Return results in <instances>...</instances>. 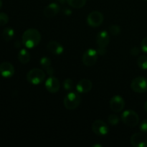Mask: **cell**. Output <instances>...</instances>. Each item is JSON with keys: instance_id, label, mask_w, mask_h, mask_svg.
I'll return each instance as SVG.
<instances>
[{"instance_id": "1", "label": "cell", "mask_w": 147, "mask_h": 147, "mask_svg": "<svg viewBox=\"0 0 147 147\" xmlns=\"http://www.w3.org/2000/svg\"><path fill=\"white\" fill-rule=\"evenodd\" d=\"M41 41L40 32L34 28H30L24 32L22 37V43L27 48L32 49L37 47Z\"/></svg>"}, {"instance_id": "2", "label": "cell", "mask_w": 147, "mask_h": 147, "mask_svg": "<svg viewBox=\"0 0 147 147\" xmlns=\"http://www.w3.org/2000/svg\"><path fill=\"white\" fill-rule=\"evenodd\" d=\"M110 41L109 34L106 30H102L98 33L96 36V44L98 45L97 53L99 55L103 56L106 53V47Z\"/></svg>"}, {"instance_id": "3", "label": "cell", "mask_w": 147, "mask_h": 147, "mask_svg": "<svg viewBox=\"0 0 147 147\" xmlns=\"http://www.w3.org/2000/svg\"><path fill=\"white\" fill-rule=\"evenodd\" d=\"M81 97L76 92L70 91L64 98L63 104L67 110H74L77 109L81 103Z\"/></svg>"}, {"instance_id": "4", "label": "cell", "mask_w": 147, "mask_h": 147, "mask_svg": "<svg viewBox=\"0 0 147 147\" xmlns=\"http://www.w3.org/2000/svg\"><path fill=\"white\" fill-rule=\"evenodd\" d=\"M26 78L30 84L37 86L45 80L46 74L42 69L33 68L27 73Z\"/></svg>"}, {"instance_id": "5", "label": "cell", "mask_w": 147, "mask_h": 147, "mask_svg": "<svg viewBox=\"0 0 147 147\" xmlns=\"http://www.w3.org/2000/svg\"><path fill=\"white\" fill-rule=\"evenodd\" d=\"M121 119L122 122L129 127H134L139 124V116L137 113L133 110H126L123 111Z\"/></svg>"}, {"instance_id": "6", "label": "cell", "mask_w": 147, "mask_h": 147, "mask_svg": "<svg viewBox=\"0 0 147 147\" xmlns=\"http://www.w3.org/2000/svg\"><path fill=\"white\" fill-rule=\"evenodd\" d=\"M131 88L135 93H145L147 91V79L141 76L135 78L131 83Z\"/></svg>"}, {"instance_id": "7", "label": "cell", "mask_w": 147, "mask_h": 147, "mask_svg": "<svg viewBox=\"0 0 147 147\" xmlns=\"http://www.w3.org/2000/svg\"><path fill=\"white\" fill-rule=\"evenodd\" d=\"M98 53L94 49H88L84 52L82 57L83 63L87 67H91L94 65L98 60Z\"/></svg>"}, {"instance_id": "8", "label": "cell", "mask_w": 147, "mask_h": 147, "mask_svg": "<svg viewBox=\"0 0 147 147\" xmlns=\"http://www.w3.org/2000/svg\"><path fill=\"white\" fill-rule=\"evenodd\" d=\"M92 131L96 135L99 136H104L109 132V126L103 121L98 119L93 123L91 126Z\"/></svg>"}, {"instance_id": "9", "label": "cell", "mask_w": 147, "mask_h": 147, "mask_svg": "<svg viewBox=\"0 0 147 147\" xmlns=\"http://www.w3.org/2000/svg\"><path fill=\"white\" fill-rule=\"evenodd\" d=\"M103 15L101 12L94 11L90 12L87 17V23L90 27H100L103 22Z\"/></svg>"}, {"instance_id": "10", "label": "cell", "mask_w": 147, "mask_h": 147, "mask_svg": "<svg viewBox=\"0 0 147 147\" xmlns=\"http://www.w3.org/2000/svg\"><path fill=\"white\" fill-rule=\"evenodd\" d=\"M130 143L134 147H147V136L144 133H135L131 136Z\"/></svg>"}, {"instance_id": "11", "label": "cell", "mask_w": 147, "mask_h": 147, "mask_svg": "<svg viewBox=\"0 0 147 147\" xmlns=\"http://www.w3.org/2000/svg\"><path fill=\"white\" fill-rule=\"evenodd\" d=\"M110 108L115 113H119L123 111L125 107L124 99L121 96L116 95L113 96L110 100Z\"/></svg>"}, {"instance_id": "12", "label": "cell", "mask_w": 147, "mask_h": 147, "mask_svg": "<svg viewBox=\"0 0 147 147\" xmlns=\"http://www.w3.org/2000/svg\"><path fill=\"white\" fill-rule=\"evenodd\" d=\"M45 86L46 90L48 92L51 93H55L60 90V83L58 79L51 76L46 80Z\"/></svg>"}, {"instance_id": "13", "label": "cell", "mask_w": 147, "mask_h": 147, "mask_svg": "<svg viewBox=\"0 0 147 147\" xmlns=\"http://www.w3.org/2000/svg\"><path fill=\"white\" fill-rule=\"evenodd\" d=\"M14 66L9 62H3L0 63V74L4 78H10L14 74Z\"/></svg>"}, {"instance_id": "14", "label": "cell", "mask_w": 147, "mask_h": 147, "mask_svg": "<svg viewBox=\"0 0 147 147\" xmlns=\"http://www.w3.org/2000/svg\"><path fill=\"white\" fill-rule=\"evenodd\" d=\"M93 84L90 80L83 78L80 80L76 85V90L78 93H87L91 90Z\"/></svg>"}, {"instance_id": "15", "label": "cell", "mask_w": 147, "mask_h": 147, "mask_svg": "<svg viewBox=\"0 0 147 147\" xmlns=\"http://www.w3.org/2000/svg\"><path fill=\"white\" fill-rule=\"evenodd\" d=\"M60 11V7L56 3H52L45 8L43 14L47 18H51L57 15Z\"/></svg>"}, {"instance_id": "16", "label": "cell", "mask_w": 147, "mask_h": 147, "mask_svg": "<svg viewBox=\"0 0 147 147\" xmlns=\"http://www.w3.org/2000/svg\"><path fill=\"white\" fill-rule=\"evenodd\" d=\"M47 49L50 53L55 55H60L64 51V47L60 43L56 41H51L47 43Z\"/></svg>"}, {"instance_id": "17", "label": "cell", "mask_w": 147, "mask_h": 147, "mask_svg": "<svg viewBox=\"0 0 147 147\" xmlns=\"http://www.w3.org/2000/svg\"><path fill=\"white\" fill-rule=\"evenodd\" d=\"M18 60L22 64H27L30 60V54L26 49H22L18 53Z\"/></svg>"}, {"instance_id": "18", "label": "cell", "mask_w": 147, "mask_h": 147, "mask_svg": "<svg viewBox=\"0 0 147 147\" xmlns=\"http://www.w3.org/2000/svg\"><path fill=\"white\" fill-rule=\"evenodd\" d=\"M14 36V30L11 27H6L2 32V37L7 42L11 41Z\"/></svg>"}, {"instance_id": "19", "label": "cell", "mask_w": 147, "mask_h": 147, "mask_svg": "<svg viewBox=\"0 0 147 147\" xmlns=\"http://www.w3.org/2000/svg\"><path fill=\"white\" fill-rule=\"evenodd\" d=\"M66 2L73 8L80 9L84 7L86 0H66Z\"/></svg>"}, {"instance_id": "20", "label": "cell", "mask_w": 147, "mask_h": 147, "mask_svg": "<svg viewBox=\"0 0 147 147\" xmlns=\"http://www.w3.org/2000/svg\"><path fill=\"white\" fill-rule=\"evenodd\" d=\"M63 86L65 90L70 92L74 88V82L71 78H65L63 83Z\"/></svg>"}, {"instance_id": "21", "label": "cell", "mask_w": 147, "mask_h": 147, "mask_svg": "<svg viewBox=\"0 0 147 147\" xmlns=\"http://www.w3.org/2000/svg\"><path fill=\"white\" fill-rule=\"evenodd\" d=\"M137 65L142 70H147V56H139L137 60Z\"/></svg>"}, {"instance_id": "22", "label": "cell", "mask_w": 147, "mask_h": 147, "mask_svg": "<svg viewBox=\"0 0 147 147\" xmlns=\"http://www.w3.org/2000/svg\"><path fill=\"white\" fill-rule=\"evenodd\" d=\"M40 64L44 70H47L51 66V60L47 57H42L40 59Z\"/></svg>"}, {"instance_id": "23", "label": "cell", "mask_w": 147, "mask_h": 147, "mask_svg": "<svg viewBox=\"0 0 147 147\" xmlns=\"http://www.w3.org/2000/svg\"><path fill=\"white\" fill-rule=\"evenodd\" d=\"M119 121H120V119L116 114H111L108 117V122L111 126H116V125H118L119 123Z\"/></svg>"}, {"instance_id": "24", "label": "cell", "mask_w": 147, "mask_h": 147, "mask_svg": "<svg viewBox=\"0 0 147 147\" xmlns=\"http://www.w3.org/2000/svg\"><path fill=\"white\" fill-rule=\"evenodd\" d=\"M109 31L112 35L117 36L120 34L121 30L120 26L116 25V24H113V25H111L110 27H109Z\"/></svg>"}, {"instance_id": "25", "label": "cell", "mask_w": 147, "mask_h": 147, "mask_svg": "<svg viewBox=\"0 0 147 147\" xmlns=\"http://www.w3.org/2000/svg\"><path fill=\"white\" fill-rule=\"evenodd\" d=\"M9 22V17L6 13L0 12V27L6 25Z\"/></svg>"}, {"instance_id": "26", "label": "cell", "mask_w": 147, "mask_h": 147, "mask_svg": "<svg viewBox=\"0 0 147 147\" xmlns=\"http://www.w3.org/2000/svg\"><path fill=\"white\" fill-rule=\"evenodd\" d=\"M139 129L142 133L147 134V119L142 121L140 126H139Z\"/></svg>"}, {"instance_id": "27", "label": "cell", "mask_w": 147, "mask_h": 147, "mask_svg": "<svg viewBox=\"0 0 147 147\" xmlns=\"http://www.w3.org/2000/svg\"><path fill=\"white\" fill-rule=\"evenodd\" d=\"M141 48H142V51L147 53V37H144L142 40V43H141Z\"/></svg>"}, {"instance_id": "28", "label": "cell", "mask_w": 147, "mask_h": 147, "mask_svg": "<svg viewBox=\"0 0 147 147\" xmlns=\"http://www.w3.org/2000/svg\"><path fill=\"white\" fill-rule=\"evenodd\" d=\"M130 53L133 56H136L140 53V49L137 47H134L131 49Z\"/></svg>"}, {"instance_id": "29", "label": "cell", "mask_w": 147, "mask_h": 147, "mask_svg": "<svg viewBox=\"0 0 147 147\" xmlns=\"http://www.w3.org/2000/svg\"><path fill=\"white\" fill-rule=\"evenodd\" d=\"M46 73H47V74H48L49 76H53V74L55 73V70H54V68H53L52 66H50V67H48V68L47 69V70H45Z\"/></svg>"}, {"instance_id": "30", "label": "cell", "mask_w": 147, "mask_h": 147, "mask_svg": "<svg viewBox=\"0 0 147 147\" xmlns=\"http://www.w3.org/2000/svg\"><path fill=\"white\" fill-rule=\"evenodd\" d=\"M63 13L66 16H70L72 14V11L68 8H65L63 9Z\"/></svg>"}, {"instance_id": "31", "label": "cell", "mask_w": 147, "mask_h": 147, "mask_svg": "<svg viewBox=\"0 0 147 147\" xmlns=\"http://www.w3.org/2000/svg\"><path fill=\"white\" fill-rule=\"evenodd\" d=\"M57 1L62 4H64L66 2V0H57Z\"/></svg>"}, {"instance_id": "32", "label": "cell", "mask_w": 147, "mask_h": 147, "mask_svg": "<svg viewBox=\"0 0 147 147\" xmlns=\"http://www.w3.org/2000/svg\"><path fill=\"white\" fill-rule=\"evenodd\" d=\"M144 110L147 112V100H146V103H145V104H144Z\"/></svg>"}, {"instance_id": "33", "label": "cell", "mask_w": 147, "mask_h": 147, "mask_svg": "<svg viewBox=\"0 0 147 147\" xmlns=\"http://www.w3.org/2000/svg\"><path fill=\"white\" fill-rule=\"evenodd\" d=\"M97 146L102 147V145H100V144H95V145H93V147H97Z\"/></svg>"}, {"instance_id": "34", "label": "cell", "mask_w": 147, "mask_h": 147, "mask_svg": "<svg viewBox=\"0 0 147 147\" xmlns=\"http://www.w3.org/2000/svg\"><path fill=\"white\" fill-rule=\"evenodd\" d=\"M1 7H2V1L0 0V9L1 8Z\"/></svg>"}, {"instance_id": "35", "label": "cell", "mask_w": 147, "mask_h": 147, "mask_svg": "<svg viewBox=\"0 0 147 147\" xmlns=\"http://www.w3.org/2000/svg\"><path fill=\"white\" fill-rule=\"evenodd\" d=\"M144 1H147V0H144Z\"/></svg>"}]
</instances>
